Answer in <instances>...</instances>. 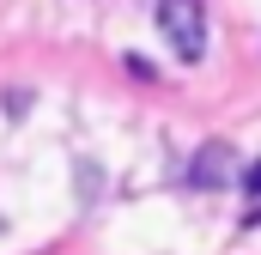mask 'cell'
<instances>
[{
    "instance_id": "cell-1",
    "label": "cell",
    "mask_w": 261,
    "mask_h": 255,
    "mask_svg": "<svg viewBox=\"0 0 261 255\" xmlns=\"http://www.w3.org/2000/svg\"><path fill=\"white\" fill-rule=\"evenodd\" d=\"M158 31H164L176 61H200L206 55V6L200 0H158Z\"/></svg>"
},
{
    "instance_id": "cell-2",
    "label": "cell",
    "mask_w": 261,
    "mask_h": 255,
    "mask_svg": "<svg viewBox=\"0 0 261 255\" xmlns=\"http://www.w3.org/2000/svg\"><path fill=\"white\" fill-rule=\"evenodd\" d=\"M189 183H195V189H231V183H237V152H231L225 140H206L195 152V164H189Z\"/></svg>"
},
{
    "instance_id": "cell-3",
    "label": "cell",
    "mask_w": 261,
    "mask_h": 255,
    "mask_svg": "<svg viewBox=\"0 0 261 255\" xmlns=\"http://www.w3.org/2000/svg\"><path fill=\"white\" fill-rule=\"evenodd\" d=\"M243 189H249V200H261V164H249V170H243Z\"/></svg>"
}]
</instances>
